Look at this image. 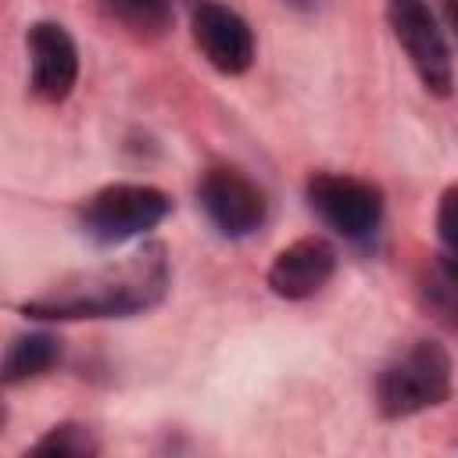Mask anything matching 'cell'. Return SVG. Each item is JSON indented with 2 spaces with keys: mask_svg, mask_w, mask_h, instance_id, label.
Here are the masks:
<instances>
[{
  "mask_svg": "<svg viewBox=\"0 0 458 458\" xmlns=\"http://www.w3.org/2000/svg\"><path fill=\"white\" fill-rule=\"evenodd\" d=\"M336 272V250L326 236H301L283 247L268 265V290L283 301L315 297Z\"/></svg>",
  "mask_w": 458,
  "mask_h": 458,
  "instance_id": "obj_9",
  "label": "cell"
},
{
  "mask_svg": "<svg viewBox=\"0 0 458 458\" xmlns=\"http://www.w3.org/2000/svg\"><path fill=\"white\" fill-rule=\"evenodd\" d=\"M104 7L140 39H157L172 25V4L168 0H104Z\"/></svg>",
  "mask_w": 458,
  "mask_h": 458,
  "instance_id": "obj_11",
  "label": "cell"
},
{
  "mask_svg": "<svg viewBox=\"0 0 458 458\" xmlns=\"http://www.w3.org/2000/svg\"><path fill=\"white\" fill-rule=\"evenodd\" d=\"M308 204L311 211L336 229L347 240H369L383 222V193L379 186L340 175V172H318L308 179Z\"/></svg>",
  "mask_w": 458,
  "mask_h": 458,
  "instance_id": "obj_5",
  "label": "cell"
},
{
  "mask_svg": "<svg viewBox=\"0 0 458 458\" xmlns=\"http://www.w3.org/2000/svg\"><path fill=\"white\" fill-rule=\"evenodd\" d=\"M444 4V18H447V25L454 29V36H458V0H440Z\"/></svg>",
  "mask_w": 458,
  "mask_h": 458,
  "instance_id": "obj_14",
  "label": "cell"
},
{
  "mask_svg": "<svg viewBox=\"0 0 458 458\" xmlns=\"http://www.w3.org/2000/svg\"><path fill=\"white\" fill-rule=\"evenodd\" d=\"M386 21L401 50L408 54L419 82L433 97H447L454 86V64L447 39L426 0H386Z\"/></svg>",
  "mask_w": 458,
  "mask_h": 458,
  "instance_id": "obj_4",
  "label": "cell"
},
{
  "mask_svg": "<svg viewBox=\"0 0 458 458\" xmlns=\"http://www.w3.org/2000/svg\"><path fill=\"white\" fill-rule=\"evenodd\" d=\"M197 200H200L204 215L211 218V225L233 240L250 236L268 215V200L258 190V182L229 165H215L200 175Z\"/></svg>",
  "mask_w": 458,
  "mask_h": 458,
  "instance_id": "obj_6",
  "label": "cell"
},
{
  "mask_svg": "<svg viewBox=\"0 0 458 458\" xmlns=\"http://www.w3.org/2000/svg\"><path fill=\"white\" fill-rule=\"evenodd\" d=\"M29 47V89L43 104H61L79 79V50L64 25L36 21L25 36Z\"/></svg>",
  "mask_w": 458,
  "mask_h": 458,
  "instance_id": "obj_8",
  "label": "cell"
},
{
  "mask_svg": "<svg viewBox=\"0 0 458 458\" xmlns=\"http://www.w3.org/2000/svg\"><path fill=\"white\" fill-rule=\"evenodd\" d=\"M32 454H54V458H89L97 454V440L86 426H75V422H61L54 429H47L36 444H32Z\"/></svg>",
  "mask_w": 458,
  "mask_h": 458,
  "instance_id": "obj_12",
  "label": "cell"
},
{
  "mask_svg": "<svg viewBox=\"0 0 458 458\" xmlns=\"http://www.w3.org/2000/svg\"><path fill=\"white\" fill-rule=\"evenodd\" d=\"M168 250L143 243L125 258L68 276L25 301V315L36 318H118L154 308L168 290Z\"/></svg>",
  "mask_w": 458,
  "mask_h": 458,
  "instance_id": "obj_1",
  "label": "cell"
},
{
  "mask_svg": "<svg viewBox=\"0 0 458 458\" xmlns=\"http://www.w3.org/2000/svg\"><path fill=\"white\" fill-rule=\"evenodd\" d=\"M437 233H440L444 254L458 261V186H447L437 204Z\"/></svg>",
  "mask_w": 458,
  "mask_h": 458,
  "instance_id": "obj_13",
  "label": "cell"
},
{
  "mask_svg": "<svg viewBox=\"0 0 458 458\" xmlns=\"http://www.w3.org/2000/svg\"><path fill=\"white\" fill-rule=\"evenodd\" d=\"M190 32L208 64L222 75H243L254 64V32L225 4H197L190 14Z\"/></svg>",
  "mask_w": 458,
  "mask_h": 458,
  "instance_id": "obj_7",
  "label": "cell"
},
{
  "mask_svg": "<svg viewBox=\"0 0 458 458\" xmlns=\"http://www.w3.org/2000/svg\"><path fill=\"white\" fill-rule=\"evenodd\" d=\"M283 4H290V7H301V11H311L318 0H283Z\"/></svg>",
  "mask_w": 458,
  "mask_h": 458,
  "instance_id": "obj_15",
  "label": "cell"
},
{
  "mask_svg": "<svg viewBox=\"0 0 458 458\" xmlns=\"http://www.w3.org/2000/svg\"><path fill=\"white\" fill-rule=\"evenodd\" d=\"M61 358V340L50 336V333H21L7 344L4 351V383L14 386V383H25L32 376H43L54 361Z\"/></svg>",
  "mask_w": 458,
  "mask_h": 458,
  "instance_id": "obj_10",
  "label": "cell"
},
{
  "mask_svg": "<svg viewBox=\"0 0 458 458\" xmlns=\"http://www.w3.org/2000/svg\"><path fill=\"white\" fill-rule=\"evenodd\" d=\"M451 394V354L437 340H415L376 379V404L386 419L437 408Z\"/></svg>",
  "mask_w": 458,
  "mask_h": 458,
  "instance_id": "obj_2",
  "label": "cell"
},
{
  "mask_svg": "<svg viewBox=\"0 0 458 458\" xmlns=\"http://www.w3.org/2000/svg\"><path fill=\"white\" fill-rule=\"evenodd\" d=\"M168 211H172V200L165 190L150 182H111L82 204L79 218L89 240L111 247V243H125L150 233L157 222H165Z\"/></svg>",
  "mask_w": 458,
  "mask_h": 458,
  "instance_id": "obj_3",
  "label": "cell"
}]
</instances>
